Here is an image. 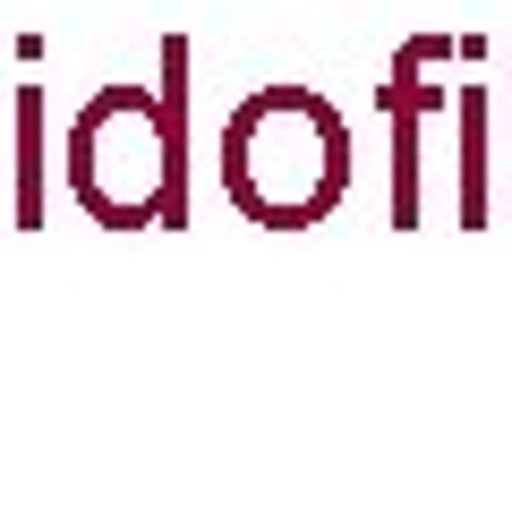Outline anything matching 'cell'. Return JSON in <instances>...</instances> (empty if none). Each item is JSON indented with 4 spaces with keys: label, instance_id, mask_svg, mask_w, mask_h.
<instances>
[{
    "label": "cell",
    "instance_id": "obj_2",
    "mask_svg": "<svg viewBox=\"0 0 512 512\" xmlns=\"http://www.w3.org/2000/svg\"><path fill=\"white\" fill-rule=\"evenodd\" d=\"M214 180L239 222L308 231L350 188V128L316 86H248L214 128Z\"/></svg>",
    "mask_w": 512,
    "mask_h": 512
},
{
    "label": "cell",
    "instance_id": "obj_1",
    "mask_svg": "<svg viewBox=\"0 0 512 512\" xmlns=\"http://www.w3.org/2000/svg\"><path fill=\"white\" fill-rule=\"evenodd\" d=\"M188 35H163L154 86H94L60 137V188L94 231H188L197 171H188Z\"/></svg>",
    "mask_w": 512,
    "mask_h": 512
},
{
    "label": "cell",
    "instance_id": "obj_3",
    "mask_svg": "<svg viewBox=\"0 0 512 512\" xmlns=\"http://www.w3.org/2000/svg\"><path fill=\"white\" fill-rule=\"evenodd\" d=\"M52 94L26 77L18 103H9V231H43L52 222Z\"/></svg>",
    "mask_w": 512,
    "mask_h": 512
},
{
    "label": "cell",
    "instance_id": "obj_4",
    "mask_svg": "<svg viewBox=\"0 0 512 512\" xmlns=\"http://www.w3.org/2000/svg\"><path fill=\"white\" fill-rule=\"evenodd\" d=\"M419 103H427V86H419V60H393V86H384V111H393V222L410 231V214H419Z\"/></svg>",
    "mask_w": 512,
    "mask_h": 512
}]
</instances>
